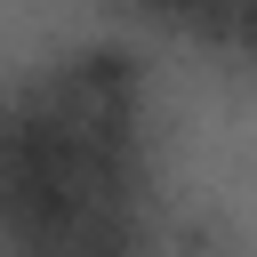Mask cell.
I'll list each match as a JSON object with an SVG mask.
<instances>
[{
    "instance_id": "1",
    "label": "cell",
    "mask_w": 257,
    "mask_h": 257,
    "mask_svg": "<svg viewBox=\"0 0 257 257\" xmlns=\"http://www.w3.org/2000/svg\"><path fill=\"white\" fill-rule=\"evenodd\" d=\"M137 16H153V24H169V32H193V40H209V48H233L249 0H137Z\"/></svg>"
}]
</instances>
